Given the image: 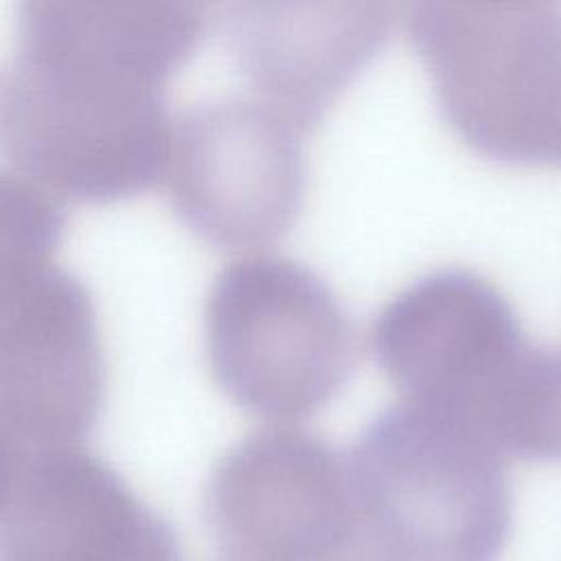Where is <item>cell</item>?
I'll use <instances>...</instances> for the list:
<instances>
[{
    "label": "cell",
    "mask_w": 561,
    "mask_h": 561,
    "mask_svg": "<svg viewBox=\"0 0 561 561\" xmlns=\"http://www.w3.org/2000/svg\"><path fill=\"white\" fill-rule=\"evenodd\" d=\"M204 28L199 2H22L0 70V149L55 199L112 202L162 182L164 90Z\"/></svg>",
    "instance_id": "1"
},
{
    "label": "cell",
    "mask_w": 561,
    "mask_h": 561,
    "mask_svg": "<svg viewBox=\"0 0 561 561\" xmlns=\"http://www.w3.org/2000/svg\"><path fill=\"white\" fill-rule=\"evenodd\" d=\"M370 344L403 399L504 456L561 458V348L533 340L480 272L447 265L412 278L377 309Z\"/></svg>",
    "instance_id": "2"
},
{
    "label": "cell",
    "mask_w": 561,
    "mask_h": 561,
    "mask_svg": "<svg viewBox=\"0 0 561 561\" xmlns=\"http://www.w3.org/2000/svg\"><path fill=\"white\" fill-rule=\"evenodd\" d=\"M53 195L0 167V423L28 449L83 445L105 359L94 302L59 259Z\"/></svg>",
    "instance_id": "3"
},
{
    "label": "cell",
    "mask_w": 561,
    "mask_h": 561,
    "mask_svg": "<svg viewBox=\"0 0 561 561\" xmlns=\"http://www.w3.org/2000/svg\"><path fill=\"white\" fill-rule=\"evenodd\" d=\"M348 471L366 541L388 561H497L513 526L506 456L399 397L359 432Z\"/></svg>",
    "instance_id": "4"
},
{
    "label": "cell",
    "mask_w": 561,
    "mask_h": 561,
    "mask_svg": "<svg viewBox=\"0 0 561 561\" xmlns=\"http://www.w3.org/2000/svg\"><path fill=\"white\" fill-rule=\"evenodd\" d=\"M405 22L469 145L511 162H561V2L423 0Z\"/></svg>",
    "instance_id": "5"
},
{
    "label": "cell",
    "mask_w": 561,
    "mask_h": 561,
    "mask_svg": "<svg viewBox=\"0 0 561 561\" xmlns=\"http://www.w3.org/2000/svg\"><path fill=\"white\" fill-rule=\"evenodd\" d=\"M215 381L243 408L289 421L324 403L353 355L351 320L331 285L278 252L230 259L204 298Z\"/></svg>",
    "instance_id": "6"
},
{
    "label": "cell",
    "mask_w": 561,
    "mask_h": 561,
    "mask_svg": "<svg viewBox=\"0 0 561 561\" xmlns=\"http://www.w3.org/2000/svg\"><path fill=\"white\" fill-rule=\"evenodd\" d=\"M204 511L219 561H351L368 546L348 458L285 421L243 434L217 458Z\"/></svg>",
    "instance_id": "7"
},
{
    "label": "cell",
    "mask_w": 561,
    "mask_h": 561,
    "mask_svg": "<svg viewBox=\"0 0 561 561\" xmlns=\"http://www.w3.org/2000/svg\"><path fill=\"white\" fill-rule=\"evenodd\" d=\"M309 129L256 92L219 94L173 116L162 182L208 241L245 248L278 237L307 182Z\"/></svg>",
    "instance_id": "8"
},
{
    "label": "cell",
    "mask_w": 561,
    "mask_h": 561,
    "mask_svg": "<svg viewBox=\"0 0 561 561\" xmlns=\"http://www.w3.org/2000/svg\"><path fill=\"white\" fill-rule=\"evenodd\" d=\"M0 561H184L171 526L83 445L42 456L0 511Z\"/></svg>",
    "instance_id": "9"
},
{
    "label": "cell",
    "mask_w": 561,
    "mask_h": 561,
    "mask_svg": "<svg viewBox=\"0 0 561 561\" xmlns=\"http://www.w3.org/2000/svg\"><path fill=\"white\" fill-rule=\"evenodd\" d=\"M388 24V7L375 0H248L224 18L252 92L307 129L375 53Z\"/></svg>",
    "instance_id": "10"
},
{
    "label": "cell",
    "mask_w": 561,
    "mask_h": 561,
    "mask_svg": "<svg viewBox=\"0 0 561 561\" xmlns=\"http://www.w3.org/2000/svg\"><path fill=\"white\" fill-rule=\"evenodd\" d=\"M351 561H388V559H383V557L368 543V546H366L357 557H353Z\"/></svg>",
    "instance_id": "11"
}]
</instances>
